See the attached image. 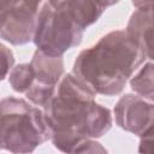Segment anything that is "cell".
Returning a JSON list of instances; mask_svg holds the SVG:
<instances>
[{"label": "cell", "instance_id": "1", "mask_svg": "<svg viewBox=\"0 0 154 154\" xmlns=\"http://www.w3.org/2000/svg\"><path fill=\"white\" fill-rule=\"evenodd\" d=\"M95 93L73 73L63 75L42 108L53 146L63 153H106L94 138L112 128L111 111L95 102Z\"/></svg>", "mask_w": 154, "mask_h": 154}, {"label": "cell", "instance_id": "2", "mask_svg": "<svg viewBox=\"0 0 154 154\" xmlns=\"http://www.w3.org/2000/svg\"><path fill=\"white\" fill-rule=\"evenodd\" d=\"M147 60L143 51L126 35L113 30L76 58L72 73L95 94L114 96L123 91L132 73Z\"/></svg>", "mask_w": 154, "mask_h": 154}, {"label": "cell", "instance_id": "3", "mask_svg": "<svg viewBox=\"0 0 154 154\" xmlns=\"http://www.w3.org/2000/svg\"><path fill=\"white\" fill-rule=\"evenodd\" d=\"M49 138L51 131L40 107L14 96L0 100V150L32 153Z\"/></svg>", "mask_w": 154, "mask_h": 154}, {"label": "cell", "instance_id": "4", "mask_svg": "<svg viewBox=\"0 0 154 154\" xmlns=\"http://www.w3.org/2000/svg\"><path fill=\"white\" fill-rule=\"evenodd\" d=\"M82 38L83 30L70 16L54 0H46L37 14L31 40L36 48L49 57H63Z\"/></svg>", "mask_w": 154, "mask_h": 154}, {"label": "cell", "instance_id": "5", "mask_svg": "<svg viewBox=\"0 0 154 154\" xmlns=\"http://www.w3.org/2000/svg\"><path fill=\"white\" fill-rule=\"evenodd\" d=\"M46 0H20L0 25V38L13 46L32 40L37 14Z\"/></svg>", "mask_w": 154, "mask_h": 154}, {"label": "cell", "instance_id": "6", "mask_svg": "<svg viewBox=\"0 0 154 154\" xmlns=\"http://www.w3.org/2000/svg\"><path fill=\"white\" fill-rule=\"evenodd\" d=\"M113 113L116 124L124 131L142 136L153 130V102L137 94L123 95L114 105Z\"/></svg>", "mask_w": 154, "mask_h": 154}, {"label": "cell", "instance_id": "7", "mask_svg": "<svg viewBox=\"0 0 154 154\" xmlns=\"http://www.w3.org/2000/svg\"><path fill=\"white\" fill-rule=\"evenodd\" d=\"M125 32L147 59L153 60V7L136 8L129 18Z\"/></svg>", "mask_w": 154, "mask_h": 154}, {"label": "cell", "instance_id": "8", "mask_svg": "<svg viewBox=\"0 0 154 154\" xmlns=\"http://www.w3.org/2000/svg\"><path fill=\"white\" fill-rule=\"evenodd\" d=\"M83 31L96 23L105 8L97 0H54Z\"/></svg>", "mask_w": 154, "mask_h": 154}, {"label": "cell", "instance_id": "9", "mask_svg": "<svg viewBox=\"0 0 154 154\" xmlns=\"http://www.w3.org/2000/svg\"><path fill=\"white\" fill-rule=\"evenodd\" d=\"M30 65L34 71L35 81L42 84L57 85L64 75L63 57H49L38 49L34 52Z\"/></svg>", "mask_w": 154, "mask_h": 154}, {"label": "cell", "instance_id": "10", "mask_svg": "<svg viewBox=\"0 0 154 154\" xmlns=\"http://www.w3.org/2000/svg\"><path fill=\"white\" fill-rule=\"evenodd\" d=\"M153 60L144 61L143 66L138 67L129 78L130 87L138 96L152 101L154 100V85H153Z\"/></svg>", "mask_w": 154, "mask_h": 154}, {"label": "cell", "instance_id": "11", "mask_svg": "<svg viewBox=\"0 0 154 154\" xmlns=\"http://www.w3.org/2000/svg\"><path fill=\"white\" fill-rule=\"evenodd\" d=\"M34 81L35 76L30 63L18 64L17 66H13L8 73V83L16 93H25Z\"/></svg>", "mask_w": 154, "mask_h": 154}, {"label": "cell", "instance_id": "12", "mask_svg": "<svg viewBox=\"0 0 154 154\" xmlns=\"http://www.w3.org/2000/svg\"><path fill=\"white\" fill-rule=\"evenodd\" d=\"M54 90H55V85L42 84V83L34 81V83L30 85V88L24 94L32 105L43 108L48 103V101L52 99Z\"/></svg>", "mask_w": 154, "mask_h": 154}, {"label": "cell", "instance_id": "13", "mask_svg": "<svg viewBox=\"0 0 154 154\" xmlns=\"http://www.w3.org/2000/svg\"><path fill=\"white\" fill-rule=\"evenodd\" d=\"M14 65V55L12 51L0 42V81L5 79Z\"/></svg>", "mask_w": 154, "mask_h": 154}, {"label": "cell", "instance_id": "14", "mask_svg": "<svg viewBox=\"0 0 154 154\" xmlns=\"http://www.w3.org/2000/svg\"><path fill=\"white\" fill-rule=\"evenodd\" d=\"M140 146L138 152L141 153H152V144H153V130H149L148 132L140 136Z\"/></svg>", "mask_w": 154, "mask_h": 154}, {"label": "cell", "instance_id": "15", "mask_svg": "<svg viewBox=\"0 0 154 154\" xmlns=\"http://www.w3.org/2000/svg\"><path fill=\"white\" fill-rule=\"evenodd\" d=\"M20 0H0V25L7 14L18 5Z\"/></svg>", "mask_w": 154, "mask_h": 154}, {"label": "cell", "instance_id": "16", "mask_svg": "<svg viewBox=\"0 0 154 154\" xmlns=\"http://www.w3.org/2000/svg\"><path fill=\"white\" fill-rule=\"evenodd\" d=\"M135 8H146L153 7V0H131Z\"/></svg>", "mask_w": 154, "mask_h": 154}, {"label": "cell", "instance_id": "17", "mask_svg": "<svg viewBox=\"0 0 154 154\" xmlns=\"http://www.w3.org/2000/svg\"><path fill=\"white\" fill-rule=\"evenodd\" d=\"M99 1V4L106 10L107 7H109V6H113V5H116V4H118L120 0H97Z\"/></svg>", "mask_w": 154, "mask_h": 154}]
</instances>
